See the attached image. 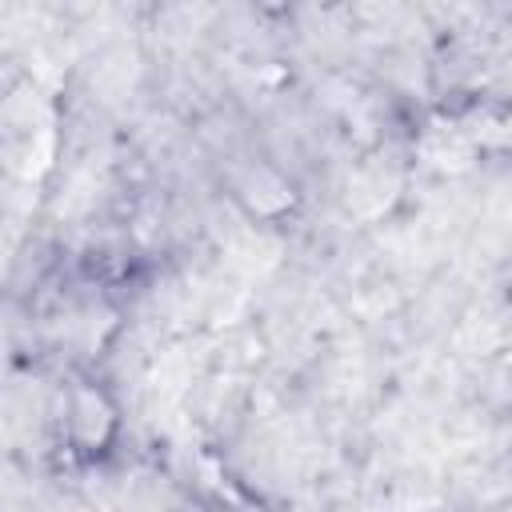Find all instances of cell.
<instances>
[{"instance_id":"cell-1","label":"cell","mask_w":512,"mask_h":512,"mask_svg":"<svg viewBox=\"0 0 512 512\" xmlns=\"http://www.w3.org/2000/svg\"><path fill=\"white\" fill-rule=\"evenodd\" d=\"M120 432V408L116 400L92 384V380H76L68 388V400H64V436L72 444V452L80 456H104L112 448Z\"/></svg>"},{"instance_id":"cell-2","label":"cell","mask_w":512,"mask_h":512,"mask_svg":"<svg viewBox=\"0 0 512 512\" xmlns=\"http://www.w3.org/2000/svg\"><path fill=\"white\" fill-rule=\"evenodd\" d=\"M236 200L252 212V216H284L292 204H296V192L292 184L272 172V168H252L244 172V180L236 184Z\"/></svg>"}]
</instances>
